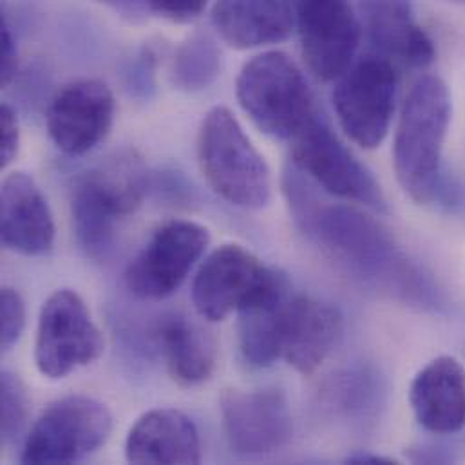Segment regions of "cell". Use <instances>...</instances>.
<instances>
[{
	"mask_svg": "<svg viewBox=\"0 0 465 465\" xmlns=\"http://www.w3.org/2000/svg\"><path fill=\"white\" fill-rule=\"evenodd\" d=\"M319 187L293 163L282 173L290 214L312 242L362 284L417 310L442 313L446 295L424 266L406 253L395 237L362 211L328 203Z\"/></svg>",
	"mask_w": 465,
	"mask_h": 465,
	"instance_id": "obj_1",
	"label": "cell"
},
{
	"mask_svg": "<svg viewBox=\"0 0 465 465\" xmlns=\"http://www.w3.org/2000/svg\"><path fill=\"white\" fill-rule=\"evenodd\" d=\"M451 94L439 76L420 78L410 91L393 142V165L404 193L419 205H433L444 169V143L451 124Z\"/></svg>",
	"mask_w": 465,
	"mask_h": 465,
	"instance_id": "obj_2",
	"label": "cell"
},
{
	"mask_svg": "<svg viewBox=\"0 0 465 465\" xmlns=\"http://www.w3.org/2000/svg\"><path fill=\"white\" fill-rule=\"evenodd\" d=\"M147 193V171L134 153H120L85 173L71 200L78 244L94 259L113 250L120 223L134 214Z\"/></svg>",
	"mask_w": 465,
	"mask_h": 465,
	"instance_id": "obj_3",
	"label": "cell"
},
{
	"mask_svg": "<svg viewBox=\"0 0 465 465\" xmlns=\"http://www.w3.org/2000/svg\"><path fill=\"white\" fill-rule=\"evenodd\" d=\"M235 96L252 124L273 140L292 142L321 113L306 76L281 51H266L246 62Z\"/></svg>",
	"mask_w": 465,
	"mask_h": 465,
	"instance_id": "obj_4",
	"label": "cell"
},
{
	"mask_svg": "<svg viewBox=\"0 0 465 465\" xmlns=\"http://www.w3.org/2000/svg\"><path fill=\"white\" fill-rule=\"evenodd\" d=\"M198 160L211 189L233 207L261 211L270 203V169L231 109L218 105L205 114Z\"/></svg>",
	"mask_w": 465,
	"mask_h": 465,
	"instance_id": "obj_5",
	"label": "cell"
},
{
	"mask_svg": "<svg viewBox=\"0 0 465 465\" xmlns=\"http://www.w3.org/2000/svg\"><path fill=\"white\" fill-rule=\"evenodd\" d=\"M288 286L282 272L264 266L241 244H223L200 266L193 282V302L203 319L220 322Z\"/></svg>",
	"mask_w": 465,
	"mask_h": 465,
	"instance_id": "obj_6",
	"label": "cell"
},
{
	"mask_svg": "<svg viewBox=\"0 0 465 465\" xmlns=\"http://www.w3.org/2000/svg\"><path fill=\"white\" fill-rule=\"evenodd\" d=\"M113 417L93 397L71 395L49 404L27 433L22 464H74L96 453L111 437Z\"/></svg>",
	"mask_w": 465,
	"mask_h": 465,
	"instance_id": "obj_7",
	"label": "cell"
},
{
	"mask_svg": "<svg viewBox=\"0 0 465 465\" xmlns=\"http://www.w3.org/2000/svg\"><path fill=\"white\" fill-rule=\"evenodd\" d=\"M290 162L326 194L359 203L379 214L388 213L382 187L371 171L339 140L322 113L292 140Z\"/></svg>",
	"mask_w": 465,
	"mask_h": 465,
	"instance_id": "obj_8",
	"label": "cell"
},
{
	"mask_svg": "<svg viewBox=\"0 0 465 465\" xmlns=\"http://www.w3.org/2000/svg\"><path fill=\"white\" fill-rule=\"evenodd\" d=\"M399 89L395 64L382 54L353 62L337 78L333 107L344 134L362 149H377L393 122Z\"/></svg>",
	"mask_w": 465,
	"mask_h": 465,
	"instance_id": "obj_9",
	"label": "cell"
},
{
	"mask_svg": "<svg viewBox=\"0 0 465 465\" xmlns=\"http://www.w3.org/2000/svg\"><path fill=\"white\" fill-rule=\"evenodd\" d=\"M105 342L84 299L69 290L53 292L38 317L35 364L45 379H65L73 371L96 362Z\"/></svg>",
	"mask_w": 465,
	"mask_h": 465,
	"instance_id": "obj_10",
	"label": "cell"
},
{
	"mask_svg": "<svg viewBox=\"0 0 465 465\" xmlns=\"http://www.w3.org/2000/svg\"><path fill=\"white\" fill-rule=\"evenodd\" d=\"M209 242L211 232L200 223L176 220L162 225L127 264V288L145 301L171 297L203 257Z\"/></svg>",
	"mask_w": 465,
	"mask_h": 465,
	"instance_id": "obj_11",
	"label": "cell"
},
{
	"mask_svg": "<svg viewBox=\"0 0 465 465\" xmlns=\"http://www.w3.org/2000/svg\"><path fill=\"white\" fill-rule=\"evenodd\" d=\"M302 56L322 82L341 78L355 60L362 24L350 0H292Z\"/></svg>",
	"mask_w": 465,
	"mask_h": 465,
	"instance_id": "obj_12",
	"label": "cell"
},
{
	"mask_svg": "<svg viewBox=\"0 0 465 465\" xmlns=\"http://www.w3.org/2000/svg\"><path fill=\"white\" fill-rule=\"evenodd\" d=\"M116 102L107 84L82 78L65 84L49 102L45 125L49 138L67 156H84L111 133Z\"/></svg>",
	"mask_w": 465,
	"mask_h": 465,
	"instance_id": "obj_13",
	"label": "cell"
},
{
	"mask_svg": "<svg viewBox=\"0 0 465 465\" xmlns=\"http://www.w3.org/2000/svg\"><path fill=\"white\" fill-rule=\"evenodd\" d=\"M342 313L308 295L288 293L275 313V348L302 375L315 373L342 339Z\"/></svg>",
	"mask_w": 465,
	"mask_h": 465,
	"instance_id": "obj_14",
	"label": "cell"
},
{
	"mask_svg": "<svg viewBox=\"0 0 465 465\" xmlns=\"http://www.w3.org/2000/svg\"><path fill=\"white\" fill-rule=\"evenodd\" d=\"M222 422L235 457L255 459L281 451L292 439V413L279 390H231L222 397Z\"/></svg>",
	"mask_w": 465,
	"mask_h": 465,
	"instance_id": "obj_15",
	"label": "cell"
},
{
	"mask_svg": "<svg viewBox=\"0 0 465 465\" xmlns=\"http://www.w3.org/2000/svg\"><path fill=\"white\" fill-rule=\"evenodd\" d=\"M0 239L20 255L40 257L54 244V222L45 196L25 173H11L2 182Z\"/></svg>",
	"mask_w": 465,
	"mask_h": 465,
	"instance_id": "obj_16",
	"label": "cell"
},
{
	"mask_svg": "<svg viewBox=\"0 0 465 465\" xmlns=\"http://www.w3.org/2000/svg\"><path fill=\"white\" fill-rule=\"evenodd\" d=\"M359 9L379 54L417 69L435 60L433 40L417 22L411 0H359Z\"/></svg>",
	"mask_w": 465,
	"mask_h": 465,
	"instance_id": "obj_17",
	"label": "cell"
},
{
	"mask_svg": "<svg viewBox=\"0 0 465 465\" xmlns=\"http://www.w3.org/2000/svg\"><path fill=\"white\" fill-rule=\"evenodd\" d=\"M417 422L433 435H455L465 428V370L450 355L426 364L410 390Z\"/></svg>",
	"mask_w": 465,
	"mask_h": 465,
	"instance_id": "obj_18",
	"label": "cell"
},
{
	"mask_svg": "<svg viewBox=\"0 0 465 465\" xmlns=\"http://www.w3.org/2000/svg\"><path fill=\"white\" fill-rule=\"evenodd\" d=\"M125 459L131 464H200V431L178 410H151L131 428L125 440Z\"/></svg>",
	"mask_w": 465,
	"mask_h": 465,
	"instance_id": "obj_19",
	"label": "cell"
},
{
	"mask_svg": "<svg viewBox=\"0 0 465 465\" xmlns=\"http://www.w3.org/2000/svg\"><path fill=\"white\" fill-rule=\"evenodd\" d=\"M213 25L233 49L284 42L295 25L290 0H216Z\"/></svg>",
	"mask_w": 465,
	"mask_h": 465,
	"instance_id": "obj_20",
	"label": "cell"
},
{
	"mask_svg": "<svg viewBox=\"0 0 465 465\" xmlns=\"http://www.w3.org/2000/svg\"><path fill=\"white\" fill-rule=\"evenodd\" d=\"M154 335L169 373L178 384L198 386L213 377L218 346L214 337L200 324L183 315H167L158 322Z\"/></svg>",
	"mask_w": 465,
	"mask_h": 465,
	"instance_id": "obj_21",
	"label": "cell"
},
{
	"mask_svg": "<svg viewBox=\"0 0 465 465\" xmlns=\"http://www.w3.org/2000/svg\"><path fill=\"white\" fill-rule=\"evenodd\" d=\"M223 69L222 49L213 35L196 31L178 49L173 60V82L185 93H202L214 85Z\"/></svg>",
	"mask_w": 465,
	"mask_h": 465,
	"instance_id": "obj_22",
	"label": "cell"
},
{
	"mask_svg": "<svg viewBox=\"0 0 465 465\" xmlns=\"http://www.w3.org/2000/svg\"><path fill=\"white\" fill-rule=\"evenodd\" d=\"M330 406L350 420H368L384 402L382 379L370 368H351L337 375L328 390Z\"/></svg>",
	"mask_w": 465,
	"mask_h": 465,
	"instance_id": "obj_23",
	"label": "cell"
},
{
	"mask_svg": "<svg viewBox=\"0 0 465 465\" xmlns=\"http://www.w3.org/2000/svg\"><path fill=\"white\" fill-rule=\"evenodd\" d=\"M2 442L4 446L13 444L24 431L27 422V395L18 375L9 370L2 371Z\"/></svg>",
	"mask_w": 465,
	"mask_h": 465,
	"instance_id": "obj_24",
	"label": "cell"
},
{
	"mask_svg": "<svg viewBox=\"0 0 465 465\" xmlns=\"http://www.w3.org/2000/svg\"><path fill=\"white\" fill-rule=\"evenodd\" d=\"M0 342L2 351H9L22 337L25 328V306L20 293L15 288L4 286L0 293Z\"/></svg>",
	"mask_w": 465,
	"mask_h": 465,
	"instance_id": "obj_25",
	"label": "cell"
},
{
	"mask_svg": "<svg viewBox=\"0 0 465 465\" xmlns=\"http://www.w3.org/2000/svg\"><path fill=\"white\" fill-rule=\"evenodd\" d=\"M207 4L209 0H149V9L165 20L185 24L198 18Z\"/></svg>",
	"mask_w": 465,
	"mask_h": 465,
	"instance_id": "obj_26",
	"label": "cell"
},
{
	"mask_svg": "<svg viewBox=\"0 0 465 465\" xmlns=\"http://www.w3.org/2000/svg\"><path fill=\"white\" fill-rule=\"evenodd\" d=\"M0 127H2V142H0V165L5 169L18 153L20 143V127L15 109L9 104L2 105L0 111Z\"/></svg>",
	"mask_w": 465,
	"mask_h": 465,
	"instance_id": "obj_27",
	"label": "cell"
},
{
	"mask_svg": "<svg viewBox=\"0 0 465 465\" xmlns=\"http://www.w3.org/2000/svg\"><path fill=\"white\" fill-rule=\"evenodd\" d=\"M2 47H0V80H2V87H7L18 71V47H16V40L15 35L11 31L9 20L4 13L2 16Z\"/></svg>",
	"mask_w": 465,
	"mask_h": 465,
	"instance_id": "obj_28",
	"label": "cell"
},
{
	"mask_svg": "<svg viewBox=\"0 0 465 465\" xmlns=\"http://www.w3.org/2000/svg\"><path fill=\"white\" fill-rule=\"evenodd\" d=\"M156 51L149 45V47H143L133 67H131V73H129V80H131V87H134V91L138 93H149L154 85V69H156Z\"/></svg>",
	"mask_w": 465,
	"mask_h": 465,
	"instance_id": "obj_29",
	"label": "cell"
},
{
	"mask_svg": "<svg viewBox=\"0 0 465 465\" xmlns=\"http://www.w3.org/2000/svg\"><path fill=\"white\" fill-rule=\"evenodd\" d=\"M433 205L448 211V213H457L465 205V185L453 174L444 173L437 193H435V200Z\"/></svg>",
	"mask_w": 465,
	"mask_h": 465,
	"instance_id": "obj_30",
	"label": "cell"
},
{
	"mask_svg": "<svg viewBox=\"0 0 465 465\" xmlns=\"http://www.w3.org/2000/svg\"><path fill=\"white\" fill-rule=\"evenodd\" d=\"M410 460L417 464H448L455 460V453L442 444H422L410 451Z\"/></svg>",
	"mask_w": 465,
	"mask_h": 465,
	"instance_id": "obj_31",
	"label": "cell"
},
{
	"mask_svg": "<svg viewBox=\"0 0 465 465\" xmlns=\"http://www.w3.org/2000/svg\"><path fill=\"white\" fill-rule=\"evenodd\" d=\"M111 9H114L118 15L127 16L131 20L142 18L149 9V0H98Z\"/></svg>",
	"mask_w": 465,
	"mask_h": 465,
	"instance_id": "obj_32",
	"label": "cell"
},
{
	"mask_svg": "<svg viewBox=\"0 0 465 465\" xmlns=\"http://www.w3.org/2000/svg\"><path fill=\"white\" fill-rule=\"evenodd\" d=\"M346 464L353 465H375V464H397V460L382 457V455H373V453H355L346 459Z\"/></svg>",
	"mask_w": 465,
	"mask_h": 465,
	"instance_id": "obj_33",
	"label": "cell"
},
{
	"mask_svg": "<svg viewBox=\"0 0 465 465\" xmlns=\"http://www.w3.org/2000/svg\"><path fill=\"white\" fill-rule=\"evenodd\" d=\"M455 2H465V0H455Z\"/></svg>",
	"mask_w": 465,
	"mask_h": 465,
	"instance_id": "obj_34",
	"label": "cell"
}]
</instances>
